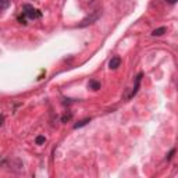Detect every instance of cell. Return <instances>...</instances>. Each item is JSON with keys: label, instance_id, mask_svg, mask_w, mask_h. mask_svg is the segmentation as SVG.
I'll list each match as a JSON object with an SVG mask.
<instances>
[{"label": "cell", "instance_id": "3", "mask_svg": "<svg viewBox=\"0 0 178 178\" xmlns=\"http://www.w3.org/2000/svg\"><path fill=\"white\" fill-rule=\"evenodd\" d=\"M120 64H121V58L118 57V56H114V57H111V60L109 61V67H110V70H116V68H118V67H120Z\"/></svg>", "mask_w": 178, "mask_h": 178}, {"label": "cell", "instance_id": "1", "mask_svg": "<svg viewBox=\"0 0 178 178\" xmlns=\"http://www.w3.org/2000/svg\"><path fill=\"white\" fill-rule=\"evenodd\" d=\"M100 15H102V11H100V10H96V11L93 13V14L89 15V17H86V18L84 20V21L81 22L80 27H81V28H84V27L91 25V24H93L95 21H98V18L100 17Z\"/></svg>", "mask_w": 178, "mask_h": 178}, {"label": "cell", "instance_id": "10", "mask_svg": "<svg viewBox=\"0 0 178 178\" xmlns=\"http://www.w3.org/2000/svg\"><path fill=\"white\" fill-rule=\"evenodd\" d=\"M3 123H4V117L2 116V114H0V127L3 125Z\"/></svg>", "mask_w": 178, "mask_h": 178}, {"label": "cell", "instance_id": "8", "mask_svg": "<svg viewBox=\"0 0 178 178\" xmlns=\"http://www.w3.org/2000/svg\"><path fill=\"white\" fill-rule=\"evenodd\" d=\"M45 136H42V135H39V136H36V143L38 145H42V143H45Z\"/></svg>", "mask_w": 178, "mask_h": 178}, {"label": "cell", "instance_id": "12", "mask_svg": "<svg viewBox=\"0 0 178 178\" xmlns=\"http://www.w3.org/2000/svg\"><path fill=\"white\" fill-rule=\"evenodd\" d=\"M166 2H167V3H170V4H174L177 0H166Z\"/></svg>", "mask_w": 178, "mask_h": 178}, {"label": "cell", "instance_id": "5", "mask_svg": "<svg viewBox=\"0 0 178 178\" xmlns=\"http://www.w3.org/2000/svg\"><path fill=\"white\" fill-rule=\"evenodd\" d=\"M166 31H167V29L164 28V27H161V28L155 29V31L152 32V35H153V36H161V35H163V33L166 32Z\"/></svg>", "mask_w": 178, "mask_h": 178}, {"label": "cell", "instance_id": "2", "mask_svg": "<svg viewBox=\"0 0 178 178\" xmlns=\"http://www.w3.org/2000/svg\"><path fill=\"white\" fill-rule=\"evenodd\" d=\"M24 10H25V15L28 17V18H31V20L39 18V17H40L39 11L35 10V8H33L32 6H29V4H25V6H24Z\"/></svg>", "mask_w": 178, "mask_h": 178}, {"label": "cell", "instance_id": "4", "mask_svg": "<svg viewBox=\"0 0 178 178\" xmlns=\"http://www.w3.org/2000/svg\"><path fill=\"white\" fill-rule=\"evenodd\" d=\"M88 86H89V89H92V91H99V89H100V82L96 80H91L89 84H88Z\"/></svg>", "mask_w": 178, "mask_h": 178}, {"label": "cell", "instance_id": "7", "mask_svg": "<svg viewBox=\"0 0 178 178\" xmlns=\"http://www.w3.org/2000/svg\"><path fill=\"white\" fill-rule=\"evenodd\" d=\"M89 121H91V118H85V120L80 121V123H77L75 125H74V128H81V127H84V125H86Z\"/></svg>", "mask_w": 178, "mask_h": 178}, {"label": "cell", "instance_id": "9", "mask_svg": "<svg viewBox=\"0 0 178 178\" xmlns=\"http://www.w3.org/2000/svg\"><path fill=\"white\" fill-rule=\"evenodd\" d=\"M70 118H71V114H66V116L63 117V123H66V121H68Z\"/></svg>", "mask_w": 178, "mask_h": 178}, {"label": "cell", "instance_id": "6", "mask_svg": "<svg viewBox=\"0 0 178 178\" xmlns=\"http://www.w3.org/2000/svg\"><path fill=\"white\" fill-rule=\"evenodd\" d=\"M10 3V0H0V11H4L6 8H8Z\"/></svg>", "mask_w": 178, "mask_h": 178}, {"label": "cell", "instance_id": "11", "mask_svg": "<svg viewBox=\"0 0 178 178\" xmlns=\"http://www.w3.org/2000/svg\"><path fill=\"white\" fill-rule=\"evenodd\" d=\"M174 153H175V150H171V152H170V155H168V156H167V159L170 160L171 157H173V155H174Z\"/></svg>", "mask_w": 178, "mask_h": 178}]
</instances>
